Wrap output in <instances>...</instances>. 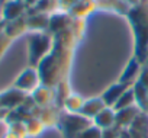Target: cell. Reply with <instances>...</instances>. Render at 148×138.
I'll use <instances>...</instances> for the list:
<instances>
[{"mask_svg": "<svg viewBox=\"0 0 148 138\" xmlns=\"http://www.w3.org/2000/svg\"><path fill=\"white\" fill-rule=\"evenodd\" d=\"M128 18L135 35V58L144 64L148 51V3L141 2L136 6H131Z\"/></svg>", "mask_w": 148, "mask_h": 138, "instance_id": "cell-1", "label": "cell"}, {"mask_svg": "<svg viewBox=\"0 0 148 138\" xmlns=\"http://www.w3.org/2000/svg\"><path fill=\"white\" fill-rule=\"evenodd\" d=\"M54 45V35L49 32H31L28 36V61L31 67L38 64L51 52Z\"/></svg>", "mask_w": 148, "mask_h": 138, "instance_id": "cell-2", "label": "cell"}, {"mask_svg": "<svg viewBox=\"0 0 148 138\" xmlns=\"http://www.w3.org/2000/svg\"><path fill=\"white\" fill-rule=\"evenodd\" d=\"M93 125V121L86 118L82 113H68V112H61L60 121H58V128L61 134L65 138H76L82 131H84L87 126Z\"/></svg>", "mask_w": 148, "mask_h": 138, "instance_id": "cell-3", "label": "cell"}, {"mask_svg": "<svg viewBox=\"0 0 148 138\" xmlns=\"http://www.w3.org/2000/svg\"><path fill=\"white\" fill-rule=\"evenodd\" d=\"M41 77H39V73H38V68L36 67H28L25 70L16 77L15 83H13V87L31 95L34 90H36L39 86H41Z\"/></svg>", "mask_w": 148, "mask_h": 138, "instance_id": "cell-4", "label": "cell"}, {"mask_svg": "<svg viewBox=\"0 0 148 138\" xmlns=\"http://www.w3.org/2000/svg\"><path fill=\"white\" fill-rule=\"evenodd\" d=\"M26 96H28V93H25V92H22V90L12 86V87H9L5 92L0 93V106L6 108L9 111L16 109V108L22 106Z\"/></svg>", "mask_w": 148, "mask_h": 138, "instance_id": "cell-5", "label": "cell"}, {"mask_svg": "<svg viewBox=\"0 0 148 138\" xmlns=\"http://www.w3.org/2000/svg\"><path fill=\"white\" fill-rule=\"evenodd\" d=\"M32 115L35 118H38L45 125V128H49V126H57L58 125L61 111L57 105H51V106H47V108L35 106V109L32 111Z\"/></svg>", "mask_w": 148, "mask_h": 138, "instance_id": "cell-6", "label": "cell"}, {"mask_svg": "<svg viewBox=\"0 0 148 138\" xmlns=\"http://www.w3.org/2000/svg\"><path fill=\"white\" fill-rule=\"evenodd\" d=\"M51 15L36 12L35 9L26 10V22L29 32H48Z\"/></svg>", "mask_w": 148, "mask_h": 138, "instance_id": "cell-7", "label": "cell"}, {"mask_svg": "<svg viewBox=\"0 0 148 138\" xmlns=\"http://www.w3.org/2000/svg\"><path fill=\"white\" fill-rule=\"evenodd\" d=\"M26 10L28 8L25 6V3L19 2V0H10L3 6H0V16H2L5 22H10V21L25 16Z\"/></svg>", "mask_w": 148, "mask_h": 138, "instance_id": "cell-8", "label": "cell"}, {"mask_svg": "<svg viewBox=\"0 0 148 138\" xmlns=\"http://www.w3.org/2000/svg\"><path fill=\"white\" fill-rule=\"evenodd\" d=\"M74 18L68 13V12H64V10H58L55 13L51 15L49 18V28H48V32L51 35H57L65 29H68L73 23Z\"/></svg>", "mask_w": 148, "mask_h": 138, "instance_id": "cell-9", "label": "cell"}, {"mask_svg": "<svg viewBox=\"0 0 148 138\" xmlns=\"http://www.w3.org/2000/svg\"><path fill=\"white\" fill-rule=\"evenodd\" d=\"M31 95H32L36 106H39V108H47V106L55 105V100H57L55 87H49V86H45V84H41Z\"/></svg>", "mask_w": 148, "mask_h": 138, "instance_id": "cell-10", "label": "cell"}, {"mask_svg": "<svg viewBox=\"0 0 148 138\" xmlns=\"http://www.w3.org/2000/svg\"><path fill=\"white\" fill-rule=\"evenodd\" d=\"M29 32L28 29V22H26V15L22 16V18H18L15 21H10V22H6L5 23V29H3V34L6 36H9L12 41L21 38L23 34Z\"/></svg>", "mask_w": 148, "mask_h": 138, "instance_id": "cell-11", "label": "cell"}, {"mask_svg": "<svg viewBox=\"0 0 148 138\" xmlns=\"http://www.w3.org/2000/svg\"><path fill=\"white\" fill-rule=\"evenodd\" d=\"M96 9H97V2L96 0H79V2H76L68 9V13L73 18L84 19L86 16H89Z\"/></svg>", "mask_w": 148, "mask_h": 138, "instance_id": "cell-12", "label": "cell"}, {"mask_svg": "<svg viewBox=\"0 0 148 138\" xmlns=\"http://www.w3.org/2000/svg\"><path fill=\"white\" fill-rule=\"evenodd\" d=\"M139 112H142L136 105L131 106V108H125V109H121V111H116V121H115V125L121 129L123 128H129L132 125V122L136 119V116L139 115Z\"/></svg>", "mask_w": 148, "mask_h": 138, "instance_id": "cell-13", "label": "cell"}, {"mask_svg": "<svg viewBox=\"0 0 148 138\" xmlns=\"http://www.w3.org/2000/svg\"><path fill=\"white\" fill-rule=\"evenodd\" d=\"M141 70H142V62H141L138 58H132V60L129 61V64L126 65V68L123 70V73L121 74L119 82H121V83H125V84H128V86L134 84V83L138 80L136 76L139 77Z\"/></svg>", "mask_w": 148, "mask_h": 138, "instance_id": "cell-14", "label": "cell"}, {"mask_svg": "<svg viewBox=\"0 0 148 138\" xmlns=\"http://www.w3.org/2000/svg\"><path fill=\"white\" fill-rule=\"evenodd\" d=\"M105 108H106V103L103 102L102 96L100 97H92V99H86L84 100V105H83L80 113L93 121Z\"/></svg>", "mask_w": 148, "mask_h": 138, "instance_id": "cell-15", "label": "cell"}, {"mask_svg": "<svg viewBox=\"0 0 148 138\" xmlns=\"http://www.w3.org/2000/svg\"><path fill=\"white\" fill-rule=\"evenodd\" d=\"M131 86H128V84H125V83H116V84H112L108 90H105V93L102 95V99H103V102L106 103V106H109V108H113L115 106V103L119 100V97L129 89Z\"/></svg>", "mask_w": 148, "mask_h": 138, "instance_id": "cell-16", "label": "cell"}, {"mask_svg": "<svg viewBox=\"0 0 148 138\" xmlns=\"http://www.w3.org/2000/svg\"><path fill=\"white\" fill-rule=\"evenodd\" d=\"M115 121H116V111H115L113 108L106 106V108L93 119V124L103 131V129H108V128H110V126H115Z\"/></svg>", "mask_w": 148, "mask_h": 138, "instance_id": "cell-17", "label": "cell"}, {"mask_svg": "<svg viewBox=\"0 0 148 138\" xmlns=\"http://www.w3.org/2000/svg\"><path fill=\"white\" fill-rule=\"evenodd\" d=\"M132 89H134V93H135L136 106H138L142 112H147V113H148V90H147L138 80L132 84Z\"/></svg>", "mask_w": 148, "mask_h": 138, "instance_id": "cell-18", "label": "cell"}, {"mask_svg": "<svg viewBox=\"0 0 148 138\" xmlns=\"http://www.w3.org/2000/svg\"><path fill=\"white\" fill-rule=\"evenodd\" d=\"M84 105V99L76 93H71L62 103L61 108H64V112H68V113H80L82 108Z\"/></svg>", "mask_w": 148, "mask_h": 138, "instance_id": "cell-19", "label": "cell"}, {"mask_svg": "<svg viewBox=\"0 0 148 138\" xmlns=\"http://www.w3.org/2000/svg\"><path fill=\"white\" fill-rule=\"evenodd\" d=\"M134 105H136V102H135L134 89H132V86H131V87L119 97V100L115 103L113 109H115V111H121V109H125V108H131V106H134Z\"/></svg>", "mask_w": 148, "mask_h": 138, "instance_id": "cell-20", "label": "cell"}, {"mask_svg": "<svg viewBox=\"0 0 148 138\" xmlns=\"http://www.w3.org/2000/svg\"><path fill=\"white\" fill-rule=\"evenodd\" d=\"M36 12L52 15L60 10V0H39L38 5L34 8Z\"/></svg>", "mask_w": 148, "mask_h": 138, "instance_id": "cell-21", "label": "cell"}, {"mask_svg": "<svg viewBox=\"0 0 148 138\" xmlns=\"http://www.w3.org/2000/svg\"><path fill=\"white\" fill-rule=\"evenodd\" d=\"M26 124V131H28V138H35V137H39L44 129H45V125L38 119V118H31L29 121L25 122Z\"/></svg>", "mask_w": 148, "mask_h": 138, "instance_id": "cell-22", "label": "cell"}, {"mask_svg": "<svg viewBox=\"0 0 148 138\" xmlns=\"http://www.w3.org/2000/svg\"><path fill=\"white\" fill-rule=\"evenodd\" d=\"M55 95H57V100H55V105H57V102L60 103V106H62V103H64V100L71 95V90H70V84H68V82H67V79L65 80H61L57 86H55Z\"/></svg>", "mask_w": 148, "mask_h": 138, "instance_id": "cell-23", "label": "cell"}, {"mask_svg": "<svg viewBox=\"0 0 148 138\" xmlns=\"http://www.w3.org/2000/svg\"><path fill=\"white\" fill-rule=\"evenodd\" d=\"M8 131L18 135L19 138H28V131H26V124L25 122H12L8 124Z\"/></svg>", "mask_w": 148, "mask_h": 138, "instance_id": "cell-24", "label": "cell"}, {"mask_svg": "<svg viewBox=\"0 0 148 138\" xmlns=\"http://www.w3.org/2000/svg\"><path fill=\"white\" fill-rule=\"evenodd\" d=\"M102 132H103V131L93 124V125L87 126L84 131H82L76 138H102Z\"/></svg>", "mask_w": 148, "mask_h": 138, "instance_id": "cell-25", "label": "cell"}, {"mask_svg": "<svg viewBox=\"0 0 148 138\" xmlns=\"http://www.w3.org/2000/svg\"><path fill=\"white\" fill-rule=\"evenodd\" d=\"M12 39L9 38V36H6L3 32L0 34V60L3 58V55L8 52V49L10 48V45H12Z\"/></svg>", "mask_w": 148, "mask_h": 138, "instance_id": "cell-26", "label": "cell"}, {"mask_svg": "<svg viewBox=\"0 0 148 138\" xmlns=\"http://www.w3.org/2000/svg\"><path fill=\"white\" fill-rule=\"evenodd\" d=\"M119 137H121V128H118L116 125L108 129H103L102 132V138H119Z\"/></svg>", "mask_w": 148, "mask_h": 138, "instance_id": "cell-27", "label": "cell"}, {"mask_svg": "<svg viewBox=\"0 0 148 138\" xmlns=\"http://www.w3.org/2000/svg\"><path fill=\"white\" fill-rule=\"evenodd\" d=\"M138 82L148 90V67H147V65L142 67V70H141V73H139V77H138Z\"/></svg>", "mask_w": 148, "mask_h": 138, "instance_id": "cell-28", "label": "cell"}, {"mask_svg": "<svg viewBox=\"0 0 148 138\" xmlns=\"http://www.w3.org/2000/svg\"><path fill=\"white\" fill-rule=\"evenodd\" d=\"M8 115H9V109H6V108H2V106H0V122H6Z\"/></svg>", "mask_w": 148, "mask_h": 138, "instance_id": "cell-29", "label": "cell"}, {"mask_svg": "<svg viewBox=\"0 0 148 138\" xmlns=\"http://www.w3.org/2000/svg\"><path fill=\"white\" fill-rule=\"evenodd\" d=\"M38 2H39V0H23V3H25V6L28 9H34L38 5Z\"/></svg>", "mask_w": 148, "mask_h": 138, "instance_id": "cell-30", "label": "cell"}, {"mask_svg": "<svg viewBox=\"0 0 148 138\" xmlns=\"http://www.w3.org/2000/svg\"><path fill=\"white\" fill-rule=\"evenodd\" d=\"M126 2H128L129 6H136V5H139L142 2V0H126Z\"/></svg>", "mask_w": 148, "mask_h": 138, "instance_id": "cell-31", "label": "cell"}, {"mask_svg": "<svg viewBox=\"0 0 148 138\" xmlns=\"http://www.w3.org/2000/svg\"><path fill=\"white\" fill-rule=\"evenodd\" d=\"M3 138H19V137H18V135H15V134H12V132H9V131H8V132H6V134H5V135H3Z\"/></svg>", "mask_w": 148, "mask_h": 138, "instance_id": "cell-32", "label": "cell"}, {"mask_svg": "<svg viewBox=\"0 0 148 138\" xmlns=\"http://www.w3.org/2000/svg\"><path fill=\"white\" fill-rule=\"evenodd\" d=\"M5 23H6V22L2 19V16H0V34H2V32H3V29H5Z\"/></svg>", "mask_w": 148, "mask_h": 138, "instance_id": "cell-33", "label": "cell"}, {"mask_svg": "<svg viewBox=\"0 0 148 138\" xmlns=\"http://www.w3.org/2000/svg\"><path fill=\"white\" fill-rule=\"evenodd\" d=\"M8 2H10V0H0V6H3V5L8 3Z\"/></svg>", "mask_w": 148, "mask_h": 138, "instance_id": "cell-34", "label": "cell"}, {"mask_svg": "<svg viewBox=\"0 0 148 138\" xmlns=\"http://www.w3.org/2000/svg\"><path fill=\"white\" fill-rule=\"evenodd\" d=\"M145 65L148 67V51H147V58H145Z\"/></svg>", "mask_w": 148, "mask_h": 138, "instance_id": "cell-35", "label": "cell"}, {"mask_svg": "<svg viewBox=\"0 0 148 138\" xmlns=\"http://www.w3.org/2000/svg\"><path fill=\"white\" fill-rule=\"evenodd\" d=\"M19 2H22V3H23V0H19Z\"/></svg>", "mask_w": 148, "mask_h": 138, "instance_id": "cell-36", "label": "cell"}]
</instances>
